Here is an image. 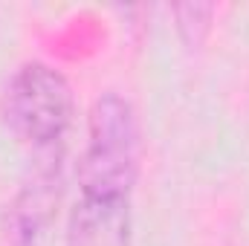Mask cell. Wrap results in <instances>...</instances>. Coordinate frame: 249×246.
Segmentation results:
<instances>
[{
	"instance_id": "obj_1",
	"label": "cell",
	"mask_w": 249,
	"mask_h": 246,
	"mask_svg": "<svg viewBox=\"0 0 249 246\" xmlns=\"http://www.w3.org/2000/svg\"><path fill=\"white\" fill-rule=\"evenodd\" d=\"M142 130L133 102L105 90L87 113L64 246H130Z\"/></svg>"
},
{
	"instance_id": "obj_2",
	"label": "cell",
	"mask_w": 249,
	"mask_h": 246,
	"mask_svg": "<svg viewBox=\"0 0 249 246\" xmlns=\"http://www.w3.org/2000/svg\"><path fill=\"white\" fill-rule=\"evenodd\" d=\"M3 124L32 148V154L64 151L75 119L72 84L58 67L47 61L20 64L0 96Z\"/></svg>"
},
{
	"instance_id": "obj_3",
	"label": "cell",
	"mask_w": 249,
	"mask_h": 246,
	"mask_svg": "<svg viewBox=\"0 0 249 246\" xmlns=\"http://www.w3.org/2000/svg\"><path fill=\"white\" fill-rule=\"evenodd\" d=\"M61 159L64 151L35 154L29 174L18 188L9 214H6V235L9 246H44L50 226L58 211L61 200Z\"/></svg>"
},
{
	"instance_id": "obj_4",
	"label": "cell",
	"mask_w": 249,
	"mask_h": 246,
	"mask_svg": "<svg viewBox=\"0 0 249 246\" xmlns=\"http://www.w3.org/2000/svg\"><path fill=\"white\" fill-rule=\"evenodd\" d=\"M214 6L212 3H186V6H174V26L180 41L186 44L188 50H200L212 32L214 23Z\"/></svg>"
}]
</instances>
